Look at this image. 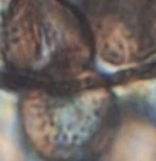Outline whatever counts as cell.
Returning <instances> with one entry per match:
<instances>
[{
    "label": "cell",
    "instance_id": "cell-1",
    "mask_svg": "<svg viewBox=\"0 0 156 161\" xmlns=\"http://www.w3.org/2000/svg\"><path fill=\"white\" fill-rule=\"evenodd\" d=\"M87 22L77 5L15 0L0 20V58L17 74L54 85L83 77L95 62Z\"/></svg>",
    "mask_w": 156,
    "mask_h": 161
},
{
    "label": "cell",
    "instance_id": "cell-2",
    "mask_svg": "<svg viewBox=\"0 0 156 161\" xmlns=\"http://www.w3.org/2000/svg\"><path fill=\"white\" fill-rule=\"evenodd\" d=\"M26 146L43 161H89L116 126V97L106 85L57 83L28 89L17 104Z\"/></svg>",
    "mask_w": 156,
    "mask_h": 161
},
{
    "label": "cell",
    "instance_id": "cell-3",
    "mask_svg": "<svg viewBox=\"0 0 156 161\" xmlns=\"http://www.w3.org/2000/svg\"><path fill=\"white\" fill-rule=\"evenodd\" d=\"M78 8L104 63L130 66L156 55V0H98Z\"/></svg>",
    "mask_w": 156,
    "mask_h": 161
}]
</instances>
